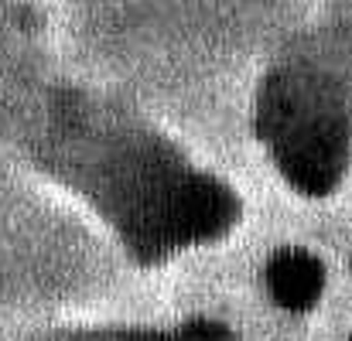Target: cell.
Here are the masks:
<instances>
[{
	"mask_svg": "<svg viewBox=\"0 0 352 341\" xmlns=\"http://www.w3.org/2000/svg\"><path fill=\"white\" fill-rule=\"evenodd\" d=\"M270 297L287 311H311L325 287V266L308 249H280L267 263Z\"/></svg>",
	"mask_w": 352,
	"mask_h": 341,
	"instance_id": "obj_1",
	"label": "cell"
},
{
	"mask_svg": "<svg viewBox=\"0 0 352 341\" xmlns=\"http://www.w3.org/2000/svg\"><path fill=\"white\" fill-rule=\"evenodd\" d=\"M171 341H236L223 325H212V321H199V325H185Z\"/></svg>",
	"mask_w": 352,
	"mask_h": 341,
	"instance_id": "obj_2",
	"label": "cell"
}]
</instances>
